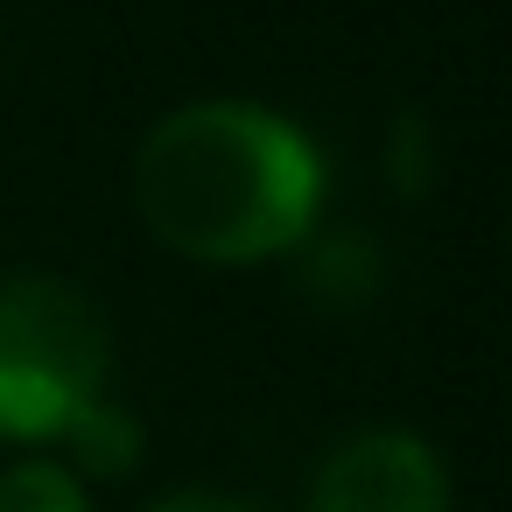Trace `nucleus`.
<instances>
[{
	"label": "nucleus",
	"mask_w": 512,
	"mask_h": 512,
	"mask_svg": "<svg viewBox=\"0 0 512 512\" xmlns=\"http://www.w3.org/2000/svg\"><path fill=\"white\" fill-rule=\"evenodd\" d=\"M323 197V148L253 99L176 106L134 155V204L148 232L197 267H253L302 246Z\"/></svg>",
	"instance_id": "nucleus-1"
},
{
	"label": "nucleus",
	"mask_w": 512,
	"mask_h": 512,
	"mask_svg": "<svg viewBox=\"0 0 512 512\" xmlns=\"http://www.w3.org/2000/svg\"><path fill=\"white\" fill-rule=\"evenodd\" d=\"M141 421L106 393L92 414H78V428L64 435V463L78 470V477H127L134 463H141Z\"/></svg>",
	"instance_id": "nucleus-4"
},
{
	"label": "nucleus",
	"mask_w": 512,
	"mask_h": 512,
	"mask_svg": "<svg viewBox=\"0 0 512 512\" xmlns=\"http://www.w3.org/2000/svg\"><path fill=\"white\" fill-rule=\"evenodd\" d=\"M113 330L57 274H0V442L50 449L106 400Z\"/></svg>",
	"instance_id": "nucleus-2"
},
{
	"label": "nucleus",
	"mask_w": 512,
	"mask_h": 512,
	"mask_svg": "<svg viewBox=\"0 0 512 512\" xmlns=\"http://www.w3.org/2000/svg\"><path fill=\"white\" fill-rule=\"evenodd\" d=\"M0 512H92V491L64 456H22L0 470Z\"/></svg>",
	"instance_id": "nucleus-5"
},
{
	"label": "nucleus",
	"mask_w": 512,
	"mask_h": 512,
	"mask_svg": "<svg viewBox=\"0 0 512 512\" xmlns=\"http://www.w3.org/2000/svg\"><path fill=\"white\" fill-rule=\"evenodd\" d=\"M148 512H267V505H253V498H232V491H169V498H155Z\"/></svg>",
	"instance_id": "nucleus-6"
},
{
	"label": "nucleus",
	"mask_w": 512,
	"mask_h": 512,
	"mask_svg": "<svg viewBox=\"0 0 512 512\" xmlns=\"http://www.w3.org/2000/svg\"><path fill=\"white\" fill-rule=\"evenodd\" d=\"M309 512H449V463L414 428H358L316 463Z\"/></svg>",
	"instance_id": "nucleus-3"
}]
</instances>
